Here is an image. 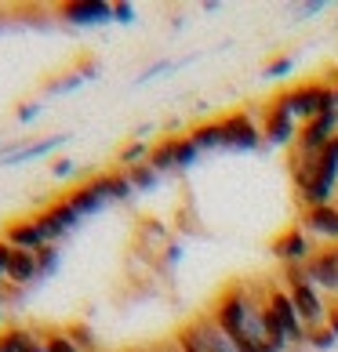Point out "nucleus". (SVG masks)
Masks as SVG:
<instances>
[{
	"label": "nucleus",
	"instance_id": "aec40b11",
	"mask_svg": "<svg viewBox=\"0 0 338 352\" xmlns=\"http://www.w3.org/2000/svg\"><path fill=\"white\" fill-rule=\"evenodd\" d=\"M149 149H153V146H146V142L131 138L120 153H116V164H120V171H127V167H138V164H146V160H149Z\"/></svg>",
	"mask_w": 338,
	"mask_h": 352
},
{
	"label": "nucleus",
	"instance_id": "5701e85b",
	"mask_svg": "<svg viewBox=\"0 0 338 352\" xmlns=\"http://www.w3.org/2000/svg\"><path fill=\"white\" fill-rule=\"evenodd\" d=\"M66 334L76 342V349L81 352H98V342H95V334H91L84 323H73V327H66Z\"/></svg>",
	"mask_w": 338,
	"mask_h": 352
},
{
	"label": "nucleus",
	"instance_id": "7ed1b4c3",
	"mask_svg": "<svg viewBox=\"0 0 338 352\" xmlns=\"http://www.w3.org/2000/svg\"><path fill=\"white\" fill-rule=\"evenodd\" d=\"M266 312L280 323V331H284V338H288L291 349L306 345V323H302V316H298L291 294L284 291L280 283H266Z\"/></svg>",
	"mask_w": 338,
	"mask_h": 352
},
{
	"label": "nucleus",
	"instance_id": "6e6552de",
	"mask_svg": "<svg viewBox=\"0 0 338 352\" xmlns=\"http://www.w3.org/2000/svg\"><path fill=\"white\" fill-rule=\"evenodd\" d=\"M302 272L324 298H335L338 302V254H335V247H320V251L302 265Z\"/></svg>",
	"mask_w": 338,
	"mask_h": 352
},
{
	"label": "nucleus",
	"instance_id": "bb28decb",
	"mask_svg": "<svg viewBox=\"0 0 338 352\" xmlns=\"http://www.w3.org/2000/svg\"><path fill=\"white\" fill-rule=\"evenodd\" d=\"M11 254H15V251H11V247H8L4 240H0V283H8V265H11Z\"/></svg>",
	"mask_w": 338,
	"mask_h": 352
},
{
	"label": "nucleus",
	"instance_id": "c85d7f7f",
	"mask_svg": "<svg viewBox=\"0 0 338 352\" xmlns=\"http://www.w3.org/2000/svg\"><path fill=\"white\" fill-rule=\"evenodd\" d=\"M328 331L338 338V302H331V312H328Z\"/></svg>",
	"mask_w": 338,
	"mask_h": 352
},
{
	"label": "nucleus",
	"instance_id": "4468645a",
	"mask_svg": "<svg viewBox=\"0 0 338 352\" xmlns=\"http://www.w3.org/2000/svg\"><path fill=\"white\" fill-rule=\"evenodd\" d=\"M0 352H44V342L33 327H4L0 331Z\"/></svg>",
	"mask_w": 338,
	"mask_h": 352
},
{
	"label": "nucleus",
	"instance_id": "a211bd4d",
	"mask_svg": "<svg viewBox=\"0 0 338 352\" xmlns=\"http://www.w3.org/2000/svg\"><path fill=\"white\" fill-rule=\"evenodd\" d=\"M102 178V186H106V197L109 200H124V197H131V178H127V171H120V167H116V171H106V175H98Z\"/></svg>",
	"mask_w": 338,
	"mask_h": 352
},
{
	"label": "nucleus",
	"instance_id": "6ab92c4d",
	"mask_svg": "<svg viewBox=\"0 0 338 352\" xmlns=\"http://www.w3.org/2000/svg\"><path fill=\"white\" fill-rule=\"evenodd\" d=\"M189 138L197 142V149H218V146H226V138H222V124H218V120L193 127Z\"/></svg>",
	"mask_w": 338,
	"mask_h": 352
},
{
	"label": "nucleus",
	"instance_id": "39448f33",
	"mask_svg": "<svg viewBox=\"0 0 338 352\" xmlns=\"http://www.w3.org/2000/svg\"><path fill=\"white\" fill-rule=\"evenodd\" d=\"M338 138V109L331 113H324L317 116V120H309V124H298V135H295V153H302V156H317L331 146V142Z\"/></svg>",
	"mask_w": 338,
	"mask_h": 352
},
{
	"label": "nucleus",
	"instance_id": "cd10ccee",
	"mask_svg": "<svg viewBox=\"0 0 338 352\" xmlns=\"http://www.w3.org/2000/svg\"><path fill=\"white\" fill-rule=\"evenodd\" d=\"M291 69V58H273L266 66V76H277V73H288Z\"/></svg>",
	"mask_w": 338,
	"mask_h": 352
},
{
	"label": "nucleus",
	"instance_id": "473e14b6",
	"mask_svg": "<svg viewBox=\"0 0 338 352\" xmlns=\"http://www.w3.org/2000/svg\"><path fill=\"white\" fill-rule=\"evenodd\" d=\"M335 204H338V192H335Z\"/></svg>",
	"mask_w": 338,
	"mask_h": 352
},
{
	"label": "nucleus",
	"instance_id": "f3484780",
	"mask_svg": "<svg viewBox=\"0 0 338 352\" xmlns=\"http://www.w3.org/2000/svg\"><path fill=\"white\" fill-rule=\"evenodd\" d=\"M62 15H70V22H98V19H109L113 8L109 4H66Z\"/></svg>",
	"mask_w": 338,
	"mask_h": 352
},
{
	"label": "nucleus",
	"instance_id": "ddd939ff",
	"mask_svg": "<svg viewBox=\"0 0 338 352\" xmlns=\"http://www.w3.org/2000/svg\"><path fill=\"white\" fill-rule=\"evenodd\" d=\"M41 280V269H36V254L33 251H15L11 254V265H8V283L22 291V287H30Z\"/></svg>",
	"mask_w": 338,
	"mask_h": 352
},
{
	"label": "nucleus",
	"instance_id": "0eeeda50",
	"mask_svg": "<svg viewBox=\"0 0 338 352\" xmlns=\"http://www.w3.org/2000/svg\"><path fill=\"white\" fill-rule=\"evenodd\" d=\"M33 221H36V229H41L44 243H59L66 232H73L81 226V214H76V207L70 200H55V204H47L41 214H33Z\"/></svg>",
	"mask_w": 338,
	"mask_h": 352
},
{
	"label": "nucleus",
	"instance_id": "1a4fd4ad",
	"mask_svg": "<svg viewBox=\"0 0 338 352\" xmlns=\"http://www.w3.org/2000/svg\"><path fill=\"white\" fill-rule=\"evenodd\" d=\"M218 124H222L226 146H233V149H255V146H262V131H258V124L251 120V113H229Z\"/></svg>",
	"mask_w": 338,
	"mask_h": 352
},
{
	"label": "nucleus",
	"instance_id": "f257e3e1",
	"mask_svg": "<svg viewBox=\"0 0 338 352\" xmlns=\"http://www.w3.org/2000/svg\"><path fill=\"white\" fill-rule=\"evenodd\" d=\"M280 287L291 294V302H295V309H298V316H302V323H306V334H309V331H317V327H328L331 302L317 291L313 283L306 280V272H302V269H284Z\"/></svg>",
	"mask_w": 338,
	"mask_h": 352
},
{
	"label": "nucleus",
	"instance_id": "dca6fc26",
	"mask_svg": "<svg viewBox=\"0 0 338 352\" xmlns=\"http://www.w3.org/2000/svg\"><path fill=\"white\" fill-rule=\"evenodd\" d=\"M149 167L153 171H175L178 167V135H171V138H164V142H157V146L149 149Z\"/></svg>",
	"mask_w": 338,
	"mask_h": 352
},
{
	"label": "nucleus",
	"instance_id": "4be33fe9",
	"mask_svg": "<svg viewBox=\"0 0 338 352\" xmlns=\"http://www.w3.org/2000/svg\"><path fill=\"white\" fill-rule=\"evenodd\" d=\"M127 178H131V189L138 192V189H149L153 182H157V171H153L149 160H146V164H138V167H127Z\"/></svg>",
	"mask_w": 338,
	"mask_h": 352
},
{
	"label": "nucleus",
	"instance_id": "423d86ee",
	"mask_svg": "<svg viewBox=\"0 0 338 352\" xmlns=\"http://www.w3.org/2000/svg\"><path fill=\"white\" fill-rule=\"evenodd\" d=\"M258 131H262V142H273V146H295L298 120H295V113L284 106L280 98H273V102H266V106H262Z\"/></svg>",
	"mask_w": 338,
	"mask_h": 352
},
{
	"label": "nucleus",
	"instance_id": "f8f14e48",
	"mask_svg": "<svg viewBox=\"0 0 338 352\" xmlns=\"http://www.w3.org/2000/svg\"><path fill=\"white\" fill-rule=\"evenodd\" d=\"M309 236H328L338 240V204L317 207V211H302V221H298Z\"/></svg>",
	"mask_w": 338,
	"mask_h": 352
},
{
	"label": "nucleus",
	"instance_id": "9b49d317",
	"mask_svg": "<svg viewBox=\"0 0 338 352\" xmlns=\"http://www.w3.org/2000/svg\"><path fill=\"white\" fill-rule=\"evenodd\" d=\"M0 240H4L11 251H36V247H44V236H41V229H36L33 218H15L4 229V236H0Z\"/></svg>",
	"mask_w": 338,
	"mask_h": 352
},
{
	"label": "nucleus",
	"instance_id": "20e7f679",
	"mask_svg": "<svg viewBox=\"0 0 338 352\" xmlns=\"http://www.w3.org/2000/svg\"><path fill=\"white\" fill-rule=\"evenodd\" d=\"M269 251H273V258H277L284 269H302L309 258L320 251V247L313 243V236H309L302 226H291V229H284L280 236L273 240Z\"/></svg>",
	"mask_w": 338,
	"mask_h": 352
},
{
	"label": "nucleus",
	"instance_id": "a878e982",
	"mask_svg": "<svg viewBox=\"0 0 338 352\" xmlns=\"http://www.w3.org/2000/svg\"><path fill=\"white\" fill-rule=\"evenodd\" d=\"M331 342H335V334H331L328 327H317V331L306 334V345H313V349H328Z\"/></svg>",
	"mask_w": 338,
	"mask_h": 352
},
{
	"label": "nucleus",
	"instance_id": "412c9836",
	"mask_svg": "<svg viewBox=\"0 0 338 352\" xmlns=\"http://www.w3.org/2000/svg\"><path fill=\"white\" fill-rule=\"evenodd\" d=\"M41 342H44V352H81L66 331H47L41 334Z\"/></svg>",
	"mask_w": 338,
	"mask_h": 352
},
{
	"label": "nucleus",
	"instance_id": "7c9ffc66",
	"mask_svg": "<svg viewBox=\"0 0 338 352\" xmlns=\"http://www.w3.org/2000/svg\"><path fill=\"white\" fill-rule=\"evenodd\" d=\"M153 352H178V345H175V342H167V345H157Z\"/></svg>",
	"mask_w": 338,
	"mask_h": 352
},
{
	"label": "nucleus",
	"instance_id": "9d476101",
	"mask_svg": "<svg viewBox=\"0 0 338 352\" xmlns=\"http://www.w3.org/2000/svg\"><path fill=\"white\" fill-rule=\"evenodd\" d=\"M189 331L197 334V342L204 345V352H240L237 349V342L218 327V323L207 316V312H200V316H193V323H189Z\"/></svg>",
	"mask_w": 338,
	"mask_h": 352
},
{
	"label": "nucleus",
	"instance_id": "2eb2a0df",
	"mask_svg": "<svg viewBox=\"0 0 338 352\" xmlns=\"http://www.w3.org/2000/svg\"><path fill=\"white\" fill-rule=\"evenodd\" d=\"M66 200L76 207V214L84 218V214H95L98 207L109 200V197H106V186H102V178H95V182H87V186H81L76 192H70Z\"/></svg>",
	"mask_w": 338,
	"mask_h": 352
},
{
	"label": "nucleus",
	"instance_id": "393cba45",
	"mask_svg": "<svg viewBox=\"0 0 338 352\" xmlns=\"http://www.w3.org/2000/svg\"><path fill=\"white\" fill-rule=\"evenodd\" d=\"M175 345H178V352H204V345L197 342V334L189 331V323L175 334Z\"/></svg>",
	"mask_w": 338,
	"mask_h": 352
},
{
	"label": "nucleus",
	"instance_id": "2f4dec72",
	"mask_svg": "<svg viewBox=\"0 0 338 352\" xmlns=\"http://www.w3.org/2000/svg\"><path fill=\"white\" fill-rule=\"evenodd\" d=\"M328 84H331V91H335V106H338V76H331Z\"/></svg>",
	"mask_w": 338,
	"mask_h": 352
},
{
	"label": "nucleus",
	"instance_id": "c756f323",
	"mask_svg": "<svg viewBox=\"0 0 338 352\" xmlns=\"http://www.w3.org/2000/svg\"><path fill=\"white\" fill-rule=\"evenodd\" d=\"M8 294H15V287H11V283H0V309H4V302H8Z\"/></svg>",
	"mask_w": 338,
	"mask_h": 352
},
{
	"label": "nucleus",
	"instance_id": "f03ea898",
	"mask_svg": "<svg viewBox=\"0 0 338 352\" xmlns=\"http://www.w3.org/2000/svg\"><path fill=\"white\" fill-rule=\"evenodd\" d=\"M277 98L295 113L298 124H309V120H317V116L338 109L335 106V91H331L328 80H306V84H298V87H288Z\"/></svg>",
	"mask_w": 338,
	"mask_h": 352
},
{
	"label": "nucleus",
	"instance_id": "b1692460",
	"mask_svg": "<svg viewBox=\"0 0 338 352\" xmlns=\"http://www.w3.org/2000/svg\"><path fill=\"white\" fill-rule=\"evenodd\" d=\"M33 254H36V269H41V276L59 265V247H55V243H44V247H36Z\"/></svg>",
	"mask_w": 338,
	"mask_h": 352
},
{
	"label": "nucleus",
	"instance_id": "72a5a7b5",
	"mask_svg": "<svg viewBox=\"0 0 338 352\" xmlns=\"http://www.w3.org/2000/svg\"><path fill=\"white\" fill-rule=\"evenodd\" d=\"M335 254H338V243H335Z\"/></svg>",
	"mask_w": 338,
	"mask_h": 352
}]
</instances>
